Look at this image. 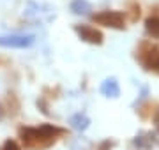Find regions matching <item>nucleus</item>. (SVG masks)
I'll use <instances>...</instances> for the list:
<instances>
[{
    "label": "nucleus",
    "mask_w": 159,
    "mask_h": 150,
    "mask_svg": "<svg viewBox=\"0 0 159 150\" xmlns=\"http://www.w3.org/2000/svg\"><path fill=\"white\" fill-rule=\"evenodd\" d=\"M34 44L32 35H7L0 37V46L4 48H29Z\"/></svg>",
    "instance_id": "5"
},
{
    "label": "nucleus",
    "mask_w": 159,
    "mask_h": 150,
    "mask_svg": "<svg viewBox=\"0 0 159 150\" xmlns=\"http://www.w3.org/2000/svg\"><path fill=\"white\" fill-rule=\"evenodd\" d=\"M71 11H73L74 14L87 16V14H90L92 6H90V2H87V0H73V4H71Z\"/></svg>",
    "instance_id": "9"
},
{
    "label": "nucleus",
    "mask_w": 159,
    "mask_h": 150,
    "mask_svg": "<svg viewBox=\"0 0 159 150\" xmlns=\"http://www.w3.org/2000/svg\"><path fill=\"white\" fill-rule=\"evenodd\" d=\"M0 150H23V148L18 145V141H14V139H7L6 143L0 147Z\"/></svg>",
    "instance_id": "11"
},
{
    "label": "nucleus",
    "mask_w": 159,
    "mask_h": 150,
    "mask_svg": "<svg viewBox=\"0 0 159 150\" xmlns=\"http://www.w3.org/2000/svg\"><path fill=\"white\" fill-rule=\"evenodd\" d=\"M145 32L150 39H159V11L154 9L150 16L145 20Z\"/></svg>",
    "instance_id": "6"
},
{
    "label": "nucleus",
    "mask_w": 159,
    "mask_h": 150,
    "mask_svg": "<svg viewBox=\"0 0 159 150\" xmlns=\"http://www.w3.org/2000/svg\"><path fill=\"white\" fill-rule=\"evenodd\" d=\"M69 124H71L76 131H85L87 127H89V124H90V118L87 115H83V113H76V115H73L69 118Z\"/></svg>",
    "instance_id": "8"
},
{
    "label": "nucleus",
    "mask_w": 159,
    "mask_h": 150,
    "mask_svg": "<svg viewBox=\"0 0 159 150\" xmlns=\"http://www.w3.org/2000/svg\"><path fill=\"white\" fill-rule=\"evenodd\" d=\"M101 92L106 95V97H119L120 95V87L115 78H108L106 81H102L101 85Z\"/></svg>",
    "instance_id": "7"
},
{
    "label": "nucleus",
    "mask_w": 159,
    "mask_h": 150,
    "mask_svg": "<svg viewBox=\"0 0 159 150\" xmlns=\"http://www.w3.org/2000/svg\"><path fill=\"white\" fill-rule=\"evenodd\" d=\"M67 131L53 124H43L39 127H20L18 136L25 148L29 150H44L57 143L60 136H66Z\"/></svg>",
    "instance_id": "1"
},
{
    "label": "nucleus",
    "mask_w": 159,
    "mask_h": 150,
    "mask_svg": "<svg viewBox=\"0 0 159 150\" xmlns=\"http://www.w3.org/2000/svg\"><path fill=\"white\" fill-rule=\"evenodd\" d=\"M136 60L148 73L159 74V44L152 41H142L136 48Z\"/></svg>",
    "instance_id": "2"
},
{
    "label": "nucleus",
    "mask_w": 159,
    "mask_h": 150,
    "mask_svg": "<svg viewBox=\"0 0 159 150\" xmlns=\"http://www.w3.org/2000/svg\"><path fill=\"white\" fill-rule=\"evenodd\" d=\"M92 21L96 25L108 27V29L125 30V16L120 11H99L92 14Z\"/></svg>",
    "instance_id": "3"
},
{
    "label": "nucleus",
    "mask_w": 159,
    "mask_h": 150,
    "mask_svg": "<svg viewBox=\"0 0 159 150\" xmlns=\"http://www.w3.org/2000/svg\"><path fill=\"white\" fill-rule=\"evenodd\" d=\"M152 120H154V124H156V129L159 131V106L154 110V113H152Z\"/></svg>",
    "instance_id": "12"
},
{
    "label": "nucleus",
    "mask_w": 159,
    "mask_h": 150,
    "mask_svg": "<svg viewBox=\"0 0 159 150\" xmlns=\"http://www.w3.org/2000/svg\"><path fill=\"white\" fill-rule=\"evenodd\" d=\"M127 16H129L131 23H136L142 16V6L138 2H129L127 4Z\"/></svg>",
    "instance_id": "10"
},
{
    "label": "nucleus",
    "mask_w": 159,
    "mask_h": 150,
    "mask_svg": "<svg viewBox=\"0 0 159 150\" xmlns=\"http://www.w3.org/2000/svg\"><path fill=\"white\" fill-rule=\"evenodd\" d=\"M74 32L78 34V37L83 42H89V44H102V41H104V35L99 29L96 27H90V25H74Z\"/></svg>",
    "instance_id": "4"
}]
</instances>
